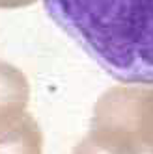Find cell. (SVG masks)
Segmentation results:
<instances>
[{
	"instance_id": "cell-1",
	"label": "cell",
	"mask_w": 153,
	"mask_h": 154,
	"mask_svg": "<svg viewBox=\"0 0 153 154\" xmlns=\"http://www.w3.org/2000/svg\"><path fill=\"white\" fill-rule=\"evenodd\" d=\"M49 17L123 84H153V0H45Z\"/></svg>"
},
{
	"instance_id": "cell-2",
	"label": "cell",
	"mask_w": 153,
	"mask_h": 154,
	"mask_svg": "<svg viewBox=\"0 0 153 154\" xmlns=\"http://www.w3.org/2000/svg\"><path fill=\"white\" fill-rule=\"evenodd\" d=\"M92 123L125 130L142 154H153V87H114L95 104Z\"/></svg>"
},
{
	"instance_id": "cell-3",
	"label": "cell",
	"mask_w": 153,
	"mask_h": 154,
	"mask_svg": "<svg viewBox=\"0 0 153 154\" xmlns=\"http://www.w3.org/2000/svg\"><path fill=\"white\" fill-rule=\"evenodd\" d=\"M43 134L26 106L0 108V154H41Z\"/></svg>"
},
{
	"instance_id": "cell-4",
	"label": "cell",
	"mask_w": 153,
	"mask_h": 154,
	"mask_svg": "<svg viewBox=\"0 0 153 154\" xmlns=\"http://www.w3.org/2000/svg\"><path fill=\"white\" fill-rule=\"evenodd\" d=\"M73 154H142V150L125 130L92 123L88 136L75 147Z\"/></svg>"
},
{
	"instance_id": "cell-5",
	"label": "cell",
	"mask_w": 153,
	"mask_h": 154,
	"mask_svg": "<svg viewBox=\"0 0 153 154\" xmlns=\"http://www.w3.org/2000/svg\"><path fill=\"white\" fill-rule=\"evenodd\" d=\"M36 0H0V9H15L34 4Z\"/></svg>"
}]
</instances>
